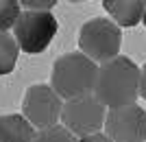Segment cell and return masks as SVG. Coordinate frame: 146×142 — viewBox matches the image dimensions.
I'll return each mask as SVG.
<instances>
[{"instance_id": "cell-14", "label": "cell", "mask_w": 146, "mask_h": 142, "mask_svg": "<svg viewBox=\"0 0 146 142\" xmlns=\"http://www.w3.org/2000/svg\"><path fill=\"white\" fill-rule=\"evenodd\" d=\"M79 142H111L105 133H92V136H85V138H79Z\"/></svg>"}, {"instance_id": "cell-16", "label": "cell", "mask_w": 146, "mask_h": 142, "mask_svg": "<svg viewBox=\"0 0 146 142\" xmlns=\"http://www.w3.org/2000/svg\"><path fill=\"white\" fill-rule=\"evenodd\" d=\"M142 22H144V26H146V7H144V18H142Z\"/></svg>"}, {"instance_id": "cell-11", "label": "cell", "mask_w": 146, "mask_h": 142, "mask_svg": "<svg viewBox=\"0 0 146 142\" xmlns=\"http://www.w3.org/2000/svg\"><path fill=\"white\" fill-rule=\"evenodd\" d=\"M20 2L18 0H0V33H7L9 29L15 26L20 18Z\"/></svg>"}, {"instance_id": "cell-12", "label": "cell", "mask_w": 146, "mask_h": 142, "mask_svg": "<svg viewBox=\"0 0 146 142\" xmlns=\"http://www.w3.org/2000/svg\"><path fill=\"white\" fill-rule=\"evenodd\" d=\"M33 142H79V138L74 133H70L63 125H55V127L37 131Z\"/></svg>"}, {"instance_id": "cell-6", "label": "cell", "mask_w": 146, "mask_h": 142, "mask_svg": "<svg viewBox=\"0 0 146 142\" xmlns=\"http://www.w3.org/2000/svg\"><path fill=\"white\" fill-rule=\"evenodd\" d=\"M61 96L52 90V85H31L22 101V116L29 120L33 129H48L55 127L61 118Z\"/></svg>"}, {"instance_id": "cell-4", "label": "cell", "mask_w": 146, "mask_h": 142, "mask_svg": "<svg viewBox=\"0 0 146 142\" xmlns=\"http://www.w3.org/2000/svg\"><path fill=\"white\" fill-rule=\"evenodd\" d=\"M57 29L59 24L50 11H22L13 26L20 50H24L29 55L44 53L55 39Z\"/></svg>"}, {"instance_id": "cell-9", "label": "cell", "mask_w": 146, "mask_h": 142, "mask_svg": "<svg viewBox=\"0 0 146 142\" xmlns=\"http://www.w3.org/2000/svg\"><path fill=\"white\" fill-rule=\"evenodd\" d=\"M37 131L24 116L5 114L0 116V142H33Z\"/></svg>"}, {"instance_id": "cell-8", "label": "cell", "mask_w": 146, "mask_h": 142, "mask_svg": "<svg viewBox=\"0 0 146 142\" xmlns=\"http://www.w3.org/2000/svg\"><path fill=\"white\" fill-rule=\"evenodd\" d=\"M105 11L116 26H135L144 18V0H105Z\"/></svg>"}, {"instance_id": "cell-10", "label": "cell", "mask_w": 146, "mask_h": 142, "mask_svg": "<svg viewBox=\"0 0 146 142\" xmlns=\"http://www.w3.org/2000/svg\"><path fill=\"white\" fill-rule=\"evenodd\" d=\"M20 46L15 37L9 33H0V74H9L18 63Z\"/></svg>"}, {"instance_id": "cell-3", "label": "cell", "mask_w": 146, "mask_h": 142, "mask_svg": "<svg viewBox=\"0 0 146 142\" xmlns=\"http://www.w3.org/2000/svg\"><path fill=\"white\" fill-rule=\"evenodd\" d=\"M122 44V31L107 18H92L79 31V48L81 53L96 63H107L116 59Z\"/></svg>"}, {"instance_id": "cell-15", "label": "cell", "mask_w": 146, "mask_h": 142, "mask_svg": "<svg viewBox=\"0 0 146 142\" xmlns=\"http://www.w3.org/2000/svg\"><path fill=\"white\" fill-rule=\"evenodd\" d=\"M140 96L146 99V63L140 68Z\"/></svg>"}, {"instance_id": "cell-5", "label": "cell", "mask_w": 146, "mask_h": 142, "mask_svg": "<svg viewBox=\"0 0 146 142\" xmlns=\"http://www.w3.org/2000/svg\"><path fill=\"white\" fill-rule=\"evenodd\" d=\"M105 118H107V107L94 94L66 101V105L61 109L63 127L79 138L98 133L105 125Z\"/></svg>"}, {"instance_id": "cell-7", "label": "cell", "mask_w": 146, "mask_h": 142, "mask_svg": "<svg viewBox=\"0 0 146 142\" xmlns=\"http://www.w3.org/2000/svg\"><path fill=\"white\" fill-rule=\"evenodd\" d=\"M105 136L111 142H144L146 140V109L137 103L107 109Z\"/></svg>"}, {"instance_id": "cell-1", "label": "cell", "mask_w": 146, "mask_h": 142, "mask_svg": "<svg viewBox=\"0 0 146 142\" xmlns=\"http://www.w3.org/2000/svg\"><path fill=\"white\" fill-rule=\"evenodd\" d=\"M140 94V68L129 57L118 55L116 59L98 66L94 96L107 109L135 103Z\"/></svg>"}, {"instance_id": "cell-13", "label": "cell", "mask_w": 146, "mask_h": 142, "mask_svg": "<svg viewBox=\"0 0 146 142\" xmlns=\"http://www.w3.org/2000/svg\"><path fill=\"white\" fill-rule=\"evenodd\" d=\"M20 7H26V11H50L55 2H20Z\"/></svg>"}, {"instance_id": "cell-2", "label": "cell", "mask_w": 146, "mask_h": 142, "mask_svg": "<svg viewBox=\"0 0 146 142\" xmlns=\"http://www.w3.org/2000/svg\"><path fill=\"white\" fill-rule=\"evenodd\" d=\"M98 77V66L92 59H87L83 53H66L57 57L52 66V90L61 99H79L94 94Z\"/></svg>"}]
</instances>
